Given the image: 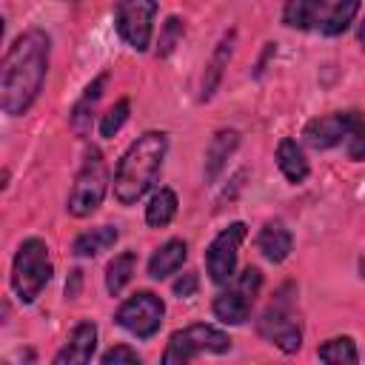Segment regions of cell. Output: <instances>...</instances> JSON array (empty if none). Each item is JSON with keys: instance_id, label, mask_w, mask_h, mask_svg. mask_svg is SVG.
I'll use <instances>...</instances> for the list:
<instances>
[{"instance_id": "cell-22", "label": "cell", "mask_w": 365, "mask_h": 365, "mask_svg": "<svg viewBox=\"0 0 365 365\" xmlns=\"http://www.w3.org/2000/svg\"><path fill=\"white\" fill-rule=\"evenodd\" d=\"M134 262H137V254L134 251H123L106 265V288H108L111 297H117L128 285V279L134 274Z\"/></svg>"}, {"instance_id": "cell-2", "label": "cell", "mask_w": 365, "mask_h": 365, "mask_svg": "<svg viewBox=\"0 0 365 365\" xmlns=\"http://www.w3.org/2000/svg\"><path fill=\"white\" fill-rule=\"evenodd\" d=\"M168 137L163 131H145L123 154L114 174V197L120 205H134L157 180L165 160Z\"/></svg>"}, {"instance_id": "cell-7", "label": "cell", "mask_w": 365, "mask_h": 365, "mask_svg": "<svg viewBox=\"0 0 365 365\" xmlns=\"http://www.w3.org/2000/svg\"><path fill=\"white\" fill-rule=\"evenodd\" d=\"M259 288H262L259 268H254V265L242 268L234 277V282L222 294H217V299H214V317L220 322H228V325H242L248 319L257 297H259Z\"/></svg>"}, {"instance_id": "cell-20", "label": "cell", "mask_w": 365, "mask_h": 365, "mask_svg": "<svg viewBox=\"0 0 365 365\" xmlns=\"http://www.w3.org/2000/svg\"><path fill=\"white\" fill-rule=\"evenodd\" d=\"M231 48H234V31H228L220 43H217V51L211 54V63L205 66V77H202V100H208L222 77V68L228 66V57H231Z\"/></svg>"}, {"instance_id": "cell-16", "label": "cell", "mask_w": 365, "mask_h": 365, "mask_svg": "<svg viewBox=\"0 0 365 365\" xmlns=\"http://www.w3.org/2000/svg\"><path fill=\"white\" fill-rule=\"evenodd\" d=\"M322 9H325L322 0H285L282 20L291 29H311V26H319Z\"/></svg>"}, {"instance_id": "cell-19", "label": "cell", "mask_w": 365, "mask_h": 365, "mask_svg": "<svg viewBox=\"0 0 365 365\" xmlns=\"http://www.w3.org/2000/svg\"><path fill=\"white\" fill-rule=\"evenodd\" d=\"M117 237H120V231H117L114 225H100V228H91V231L80 234V237L74 240L71 251H74L77 257H97L100 251L111 248V245L117 242Z\"/></svg>"}, {"instance_id": "cell-9", "label": "cell", "mask_w": 365, "mask_h": 365, "mask_svg": "<svg viewBox=\"0 0 365 365\" xmlns=\"http://www.w3.org/2000/svg\"><path fill=\"white\" fill-rule=\"evenodd\" d=\"M157 14V0H117L114 9V23L120 37L137 48L145 51L151 43V23Z\"/></svg>"}, {"instance_id": "cell-6", "label": "cell", "mask_w": 365, "mask_h": 365, "mask_svg": "<svg viewBox=\"0 0 365 365\" xmlns=\"http://www.w3.org/2000/svg\"><path fill=\"white\" fill-rule=\"evenodd\" d=\"M106 188H108V168H106V160L97 148H88L86 151V160L74 177V185H71V194H68V214L74 217H88L100 208L103 197H106Z\"/></svg>"}, {"instance_id": "cell-28", "label": "cell", "mask_w": 365, "mask_h": 365, "mask_svg": "<svg viewBox=\"0 0 365 365\" xmlns=\"http://www.w3.org/2000/svg\"><path fill=\"white\" fill-rule=\"evenodd\" d=\"M120 362H128V365H140V354L128 345H114L103 354V365H120Z\"/></svg>"}, {"instance_id": "cell-4", "label": "cell", "mask_w": 365, "mask_h": 365, "mask_svg": "<svg viewBox=\"0 0 365 365\" xmlns=\"http://www.w3.org/2000/svg\"><path fill=\"white\" fill-rule=\"evenodd\" d=\"M51 279V259H48V245L43 240H26L11 265V288L20 297V302H34L40 291Z\"/></svg>"}, {"instance_id": "cell-12", "label": "cell", "mask_w": 365, "mask_h": 365, "mask_svg": "<svg viewBox=\"0 0 365 365\" xmlns=\"http://www.w3.org/2000/svg\"><path fill=\"white\" fill-rule=\"evenodd\" d=\"M94 348H97V325L83 319V322L74 325L66 348L54 356V362L57 365H66V362L68 365H83V362H88L94 356Z\"/></svg>"}, {"instance_id": "cell-14", "label": "cell", "mask_w": 365, "mask_h": 365, "mask_svg": "<svg viewBox=\"0 0 365 365\" xmlns=\"http://www.w3.org/2000/svg\"><path fill=\"white\" fill-rule=\"evenodd\" d=\"M237 145H240V134L231 131V128H222L211 137V143L205 148V180L208 182H214L220 177V171L225 168V163H228V157L234 154Z\"/></svg>"}, {"instance_id": "cell-17", "label": "cell", "mask_w": 365, "mask_h": 365, "mask_svg": "<svg viewBox=\"0 0 365 365\" xmlns=\"http://www.w3.org/2000/svg\"><path fill=\"white\" fill-rule=\"evenodd\" d=\"M103 88H106V74H100L97 80H91V83H88L86 94L80 97V103H77V106H74V111H71V128H74V134H80V137H86V134H88L91 111H94V106L100 103Z\"/></svg>"}, {"instance_id": "cell-5", "label": "cell", "mask_w": 365, "mask_h": 365, "mask_svg": "<svg viewBox=\"0 0 365 365\" xmlns=\"http://www.w3.org/2000/svg\"><path fill=\"white\" fill-rule=\"evenodd\" d=\"M225 351H231V336L214 325L197 322L171 334L163 354V365H185L200 354H225Z\"/></svg>"}, {"instance_id": "cell-10", "label": "cell", "mask_w": 365, "mask_h": 365, "mask_svg": "<svg viewBox=\"0 0 365 365\" xmlns=\"http://www.w3.org/2000/svg\"><path fill=\"white\" fill-rule=\"evenodd\" d=\"M245 240V222H231L228 228H222L208 251H205V268H208V277L222 285L228 279H234V268H237V254H240V242Z\"/></svg>"}, {"instance_id": "cell-26", "label": "cell", "mask_w": 365, "mask_h": 365, "mask_svg": "<svg viewBox=\"0 0 365 365\" xmlns=\"http://www.w3.org/2000/svg\"><path fill=\"white\" fill-rule=\"evenodd\" d=\"M128 111H131L128 100H117V103L103 114V120H100V134H103V137H114V134L123 128V123L128 120Z\"/></svg>"}, {"instance_id": "cell-30", "label": "cell", "mask_w": 365, "mask_h": 365, "mask_svg": "<svg viewBox=\"0 0 365 365\" xmlns=\"http://www.w3.org/2000/svg\"><path fill=\"white\" fill-rule=\"evenodd\" d=\"M83 271H71V282H66V297H77V288H80V277Z\"/></svg>"}, {"instance_id": "cell-25", "label": "cell", "mask_w": 365, "mask_h": 365, "mask_svg": "<svg viewBox=\"0 0 365 365\" xmlns=\"http://www.w3.org/2000/svg\"><path fill=\"white\" fill-rule=\"evenodd\" d=\"M345 151L351 160H365V114L354 111L348 137H345Z\"/></svg>"}, {"instance_id": "cell-32", "label": "cell", "mask_w": 365, "mask_h": 365, "mask_svg": "<svg viewBox=\"0 0 365 365\" xmlns=\"http://www.w3.org/2000/svg\"><path fill=\"white\" fill-rule=\"evenodd\" d=\"M359 271H362V277H365V259H362V262H359Z\"/></svg>"}, {"instance_id": "cell-29", "label": "cell", "mask_w": 365, "mask_h": 365, "mask_svg": "<svg viewBox=\"0 0 365 365\" xmlns=\"http://www.w3.org/2000/svg\"><path fill=\"white\" fill-rule=\"evenodd\" d=\"M174 294L182 299V297H194L197 294V274H182L177 282H174Z\"/></svg>"}, {"instance_id": "cell-27", "label": "cell", "mask_w": 365, "mask_h": 365, "mask_svg": "<svg viewBox=\"0 0 365 365\" xmlns=\"http://www.w3.org/2000/svg\"><path fill=\"white\" fill-rule=\"evenodd\" d=\"M180 37H182V20L180 17H168L165 26H163V31H160V48H157V54L160 57L171 54L174 46L180 43Z\"/></svg>"}, {"instance_id": "cell-31", "label": "cell", "mask_w": 365, "mask_h": 365, "mask_svg": "<svg viewBox=\"0 0 365 365\" xmlns=\"http://www.w3.org/2000/svg\"><path fill=\"white\" fill-rule=\"evenodd\" d=\"M359 46H362V51H365V20H362V26H359Z\"/></svg>"}, {"instance_id": "cell-3", "label": "cell", "mask_w": 365, "mask_h": 365, "mask_svg": "<svg viewBox=\"0 0 365 365\" xmlns=\"http://www.w3.org/2000/svg\"><path fill=\"white\" fill-rule=\"evenodd\" d=\"M294 288L285 285L274 299L271 305L262 311L259 322H257V331L262 339H268L271 345H277L282 354H297L299 345H302V325H299V317L294 311Z\"/></svg>"}, {"instance_id": "cell-1", "label": "cell", "mask_w": 365, "mask_h": 365, "mask_svg": "<svg viewBox=\"0 0 365 365\" xmlns=\"http://www.w3.org/2000/svg\"><path fill=\"white\" fill-rule=\"evenodd\" d=\"M48 71V37L40 29L23 31L6 51L0 68V106L6 114L20 117L37 100Z\"/></svg>"}, {"instance_id": "cell-24", "label": "cell", "mask_w": 365, "mask_h": 365, "mask_svg": "<svg viewBox=\"0 0 365 365\" xmlns=\"http://www.w3.org/2000/svg\"><path fill=\"white\" fill-rule=\"evenodd\" d=\"M317 356H319L322 362H348V365H354V362L359 359V354H356L351 336H334V339H328L325 345H319Z\"/></svg>"}, {"instance_id": "cell-18", "label": "cell", "mask_w": 365, "mask_h": 365, "mask_svg": "<svg viewBox=\"0 0 365 365\" xmlns=\"http://www.w3.org/2000/svg\"><path fill=\"white\" fill-rule=\"evenodd\" d=\"M277 165L288 177V182H302L308 177V160H305L302 148L288 137L277 145Z\"/></svg>"}, {"instance_id": "cell-23", "label": "cell", "mask_w": 365, "mask_h": 365, "mask_svg": "<svg viewBox=\"0 0 365 365\" xmlns=\"http://www.w3.org/2000/svg\"><path fill=\"white\" fill-rule=\"evenodd\" d=\"M356 11H359V0H336L331 9H328V14L319 20V29H322V34H342L351 23H354V17H356Z\"/></svg>"}, {"instance_id": "cell-15", "label": "cell", "mask_w": 365, "mask_h": 365, "mask_svg": "<svg viewBox=\"0 0 365 365\" xmlns=\"http://www.w3.org/2000/svg\"><path fill=\"white\" fill-rule=\"evenodd\" d=\"M185 257H188V245L182 240H168L165 245H160L151 254V259H148V277L151 279H163V277L174 274L185 262Z\"/></svg>"}, {"instance_id": "cell-13", "label": "cell", "mask_w": 365, "mask_h": 365, "mask_svg": "<svg viewBox=\"0 0 365 365\" xmlns=\"http://www.w3.org/2000/svg\"><path fill=\"white\" fill-rule=\"evenodd\" d=\"M291 245H294V237L279 220H268L257 234V248L268 262H282L291 254Z\"/></svg>"}, {"instance_id": "cell-8", "label": "cell", "mask_w": 365, "mask_h": 365, "mask_svg": "<svg viewBox=\"0 0 365 365\" xmlns=\"http://www.w3.org/2000/svg\"><path fill=\"white\" fill-rule=\"evenodd\" d=\"M163 314H165V305H163V299L157 297V294H151V291H137L134 297H128L120 308H117V322L128 331V334H134V336H140V339H148V336H154L157 334V328L163 325Z\"/></svg>"}, {"instance_id": "cell-11", "label": "cell", "mask_w": 365, "mask_h": 365, "mask_svg": "<svg viewBox=\"0 0 365 365\" xmlns=\"http://www.w3.org/2000/svg\"><path fill=\"white\" fill-rule=\"evenodd\" d=\"M351 120H354V111H336V114L317 117V120H311L305 125L302 137H305V143L311 148H334V145L345 143Z\"/></svg>"}, {"instance_id": "cell-21", "label": "cell", "mask_w": 365, "mask_h": 365, "mask_svg": "<svg viewBox=\"0 0 365 365\" xmlns=\"http://www.w3.org/2000/svg\"><path fill=\"white\" fill-rule=\"evenodd\" d=\"M177 214V194L171 188H160L145 205V222L151 228H165Z\"/></svg>"}]
</instances>
